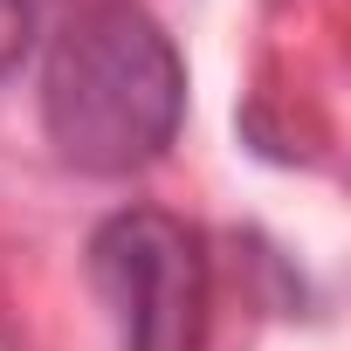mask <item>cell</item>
Wrapping results in <instances>:
<instances>
[{"instance_id": "2", "label": "cell", "mask_w": 351, "mask_h": 351, "mask_svg": "<svg viewBox=\"0 0 351 351\" xmlns=\"http://www.w3.org/2000/svg\"><path fill=\"white\" fill-rule=\"evenodd\" d=\"M90 282L110 303L117 351H200L214 310L207 234L165 207H117L90 234Z\"/></svg>"}, {"instance_id": "3", "label": "cell", "mask_w": 351, "mask_h": 351, "mask_svg": "<svg viewBox=\"0 0 351 351\" xmlns=\"http://www.w3.org/2000/svg\"><path fill=\"white\" fill-rule=\"evenodd\" d=\"M35 28H42V0H0V83L28 62Z\"/></svg>"}, {"instance_id": "1", "label": "cell", "mask_w": 351, "mask_h": 351, "mask_svg": "<svg viewBox=\"0 0 351 351\" xmlns=\"http://www.w3.org/2000/svg\"><path fill=\"white\" fill-rule=\"evenodd\" d=\"M186 124V62L138 0H83L42 62V131L90 180L158 165Z\"/></svg>"}]
</instances>
